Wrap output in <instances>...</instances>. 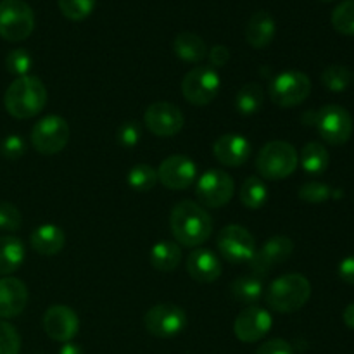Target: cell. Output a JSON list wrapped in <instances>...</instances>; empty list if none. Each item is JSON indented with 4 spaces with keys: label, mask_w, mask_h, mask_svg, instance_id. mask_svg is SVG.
Listing matches in <instances>:
<instances>
[{
    "label": "cell",
    "mask_w": 354,
    "mask_h": 354,
    "mask_svg": "<svg viewBox=\"0 0 354 354\" xmlns=\"http://www.w3.org/2000/svg\"><path fill=\"white\" fill-rule=\"evenodd\" d=\"M207 57H209L213 69L223 68V66H227V62L230 61V50H228L225 45H214V47L207 52Z\"/></svg>",
    "instance_id": "41"
},
{
    "label": "cell",
    "mask_w": 354,
    "mask_h": 354,
    "mask_svg": "<svg viewBox=\"0 0 354 354\" xmlns=\"http://www.w3.org/2000/svg\"><path fill=\"white\" fill-rule=\"evenodd\" d=\"M342 318H344V324L346 327H349L351 330H354V303L346 306L344 313H342Z\"/></svg>",
    "instance_id": "43"
},
{
    "label": "cell",
    "mask_w": 354,
    "mask_h": 354,
    "mask_svg": "<svg viewBox=\"0 0 354 354\" xmlns=\"http://www.w3.org/2000/svg\"><path fill=\"white\" fill-rule=\"evenodd\" d=\"M332 26L341 35L354 37V0H344L332 12Z\"/></svg>",
    "instance_id": "32"
},
{
    "label": "cell",
    "mask_w": 354,
    "mask_h": 354,
    "mask_svg": "<svg viewBox=\"0 0 354 354\" xmlns=\"http://www.w3.org/2000/svg\"><path fill=\"white\" fill-rule=\"evenodd\" d=\"M232 296L245 306H254L265 292V283L258 275H242L232 283Z\"/></svg>",
    "instance_id": "26"
},
{
    "label": "cell",
    "mask_w": 354,
    "mask_h": 354,
    "mask_svg": "<svg viewBox=\"0 0 354 354\" xmlns=\"http://www.w3.org/2000/svg\"><path fill=\"white\" fill-rule=\"evenodd\" d=\"M311 297V283L301 273H287L268 286L265 299L273 311L294 313L299 311Z\"/></svg>",
    "instance_id": "3"
},
{
    "label": "cell",
    "mask_w": 354,
    "mask_h": 354,
    "mask_svg": "<svg viewBox=\"0 0 354 354\" xmlns=\"http://www.w3.org/2000/svg\"><path fill=\"white\" fill-rule=\"evenodd\" d=\"M328 162H330L328 151L318 142H310L301 151V166L308 175H322L327 171Z\"/></svg>",
    "instance_id": "27"
},
{
    "label": "cell",
    "mask_w": 354,
    "mask_h": 354,
    "mask_svg": "<svg viewBox=\"0 0 354 354\" xmlns=\"http://www.w3.org/2000/svg\"><path fill=\"white\" fill-rule=\"evenodd\" d=\"M268 199V189L258 176H249L241 187V203L248 209H259Z\"/></svg>",
    "instance_id": "29"
},
{
    "label": "cell",
    "mask_w": 354,
    "mask_h": 354,
    "mask_svg": "<svg viewBox=\"0 0 354 354\" xmlns=\"http://www.w3.org/2000/svg\"><path fill=\"white\" fill-rule=\"evenodd\" d=\"M315 127L325 142L330 145H342L353 135V118L342 106L328 104L315 114Z\"/></svg>",
    "instance_id": "10"
},
{
    "label": "cell",
    "mask_w": 354,
    "mask_h": 354,
    "mask_svg": "<svg viewBox=\"0 0 354 354\" xmlns=\"http://www.w3.org/2000/svg\"><path fill=\"white\" fill-rule=\"evenodd\" d=\"M187 273L190 279L201 283H211L220 279L221 263L220 258L211 249L196 248L187 258Z\"/></svg>",
    "instance_id": "20"
},
{
    "label": "cell",
    "mask_w": 354,
    "mask_h": 354,
    "mask_svg": "<svg viewBox=\"0 0 354 354\" xmlns=\"http://www.w3.org/2000/svg\"><path fill=\"white\" fill-rule=\"evenodd\" d=\"M263 88L259 83H248L235 95V109L242 116H251L258 113L263 106Z\"/></svg>",
    "instance_id": "28"
},
{
    "label": "cell",
    "mask_w": 354,
    "mask_h": 354,
    "mask_svg": "<svg viewBox=\"0 0 354 354\" xmlns=\"http://www.w3.org/2000/svg\"><path fill=\"white\" fill-rule=\"evenodd\" d=\"M6 68L10 75H16L17 78L21 76H28V73L33 68V57L24 48H16L10 50L6 57Z\"/></svg>",
    "instance_id": "34"
},
{
    "label": "cell",
    "mask_w": 354,
    "mask_h": 354,
    "mask_svg": "<svg viewBox=\"0 0 354 354\" xmlns=\"http://www.w3.org/2000/svg\"><path fill=\"white\" fill-rule=\"evenodd\" d=\"M173 237L185 248H199L213 234V220L201 204L180 201L169 216Z\"/></svg>",
    "instance_id": "1"
},
{
    "label": "cell",
    "mask_w": 354,
    "mask_h": 354,
    "mask_svg": "<svg viewBox=\"0 0 354 354\" xmlns=\"http://www.w3.org/2000/svg\"><path fill=\"white\" fill-rule=\"evenodd\" d=\"M24 152H26V142L19 135H7L0 142V154L6 159H9V161H16Z\"/></svg>",
    "instance_id": "39"
},
{
    "label": "cell",
    "mask_w": 354,
    "mask_h": 354,
    "mask_svg": "<svg viewBox=\"0 0 354 354\" xmlns=\"http://www.w3.org/2000/svg\"><path fill=\"white\" fill-rule=\"evenodd\" d=\"M277 33L275 19L266 10H258L249 17L245 24V40L251 47L265 48L273 41Z\"/></svg>",
    "instance_id": "21"
},
{
    "label": "cell",
    "mask_w": 354,
    "mask_h": 354,
    "mask_svg": "<svg viewBox=\"0 0 354 354\" xmlns=\"http://www.w3.org/2000/svg\"><path fill=\"white\" fill-rule=\"evenodd\" d=\"M31 248L44 256H54L64 249L66 234L61 227L52 223H45L33 230L30 237Z\"/></svg>",
    "instance_id": "22"
},
{
    "label": "cell",
    "mask_w": 354,
    "mask_h": 354,
    "mask_svg": "<svg viewBox=\"0 0 354 354\" xmlns=\"http://www.w3.org/2000/svg\"><path fill=\"white\" fill-rule=\"evenodd\" d=\"M256 354H294L292 346L283 339H272L258 348Z\"/></svg>",
    "instance_id": "40"
},
{
    "label": "cell",
    "mask_w": 354,
    "mask_h": 354,
    "mask_svg": "<svg viewBox=\"0 0 354 354\" xmlns=\"http://www.w3.org/2000/svg\"><path fill=\"white\" fill-rule=\"evenodd\" d=\"M213 154L221 165L228 168H239L245 165L251 156V144L248 138L239 133L221 135L213 144Z\"/></svg>",
    "instance_id": "19"
},
{
    "label": "cell",
    "mask_w": 354,
    "mask_h": 354,
    "mask_svg": "<svg viewBox=\"0 0 354 354\" xmlns=\"http://www.w3.org/2000/svg\"><path fill=\"white\" fill-rule=\"evenodd\" d=\"M28 304V287L16 277L0 279V320L19 317Z\"/></svg>",
    "instance_id": "18"
},
{
    "label": "cell",
    "mask_w": 354,
    "mask_h": 354,
    "mask_svg": "<svg viewBox=\"0 0 354 354\" xmlns=\"http://www.w3.org/2000/svg\"><path fill=\"white\" fill-rule=\"evenodd\" d=\"M292 252L294 242L289 237H286V235H275V237L268 239L263 244V248L256 251L254 258L249 261L252 275H258L263 279V277L268 275L270 270L287 261L292 256Z\"/></svg>",
    "instance_id": "15"
},
{
    "label": "cell",
    "mask_w": 354,
    "mask_h": 354,
    "mask_svg": "<svg viewBox=\"0 0 354 354\" xmlns=\"http://www.w3.org/2000/svg\"><path fill=\"white\" fill-rule=\"evenodd\" d=\"M44 330L52 341L71 342L80 330L78 315L62 304L50 306L44 315Z\"/></svg>",
    "instance_id": "17"
},
{
    "label": "cell",
    "mask_w": 354,
    "mask_h": 354,
    "mask_svg": "<svg viewBox=\"0 0 354 354\" xmlns=\"http://www.w3.org/2000/svg\"><path fill=\"white\" fill-rule=\"evenodd\" d=\"M35 12L24 0H0V37L23 41L33 33Z\"/></svg>",
    "instance_id": "5"
},
{
    "label": "cell",
    "mask_w": 354,
    "mask_h": 354,
    "mask_svg": "<svg viewBox=\"0 0 354 354\" xmlns=\"http://www.w3.org/2000/svg\"><path fill=\"white\" fill-rule=\"evenodd\" d=\"M353 75L346 66H328L322 73V83L330 92H344L351 85Z\"/></svg>",
    "instance_id": "31"
},
{
    "label": "cell",
    "mask_w": 354,
    "mask_h": 354,
    "mask_svg": "<svg viewBox=\"0 0 354 354\" xmlns=\"http://www.w3.org/2000/svg\"><path fill=\"white\" fill-rule=\"evenodd\" d=\"M299 165V154L296 147L286 140L268 142L259 151L256 168L266 180H283L292 175Z\"/></svg>",
    "instance_id": "4"
},
{
    "label": "cell",
    "mask_w": 354,
    "mask_h": 354,
    "mask_svg": "<svg viewBox=\"0 0 354 354\" xmlns=\"http://www.w3.org/2000/svg\"><path fill=\"white\" fill-rule=\"evenodd\" d=\"M23 223L19 209L10 203H0V230L16 232Z\"/></svg>",
    "instance_id": "37"
},
{
    "label": "cell",
    "mask_w": 354,
    "mask_h": 354,
    "mask_svg": "<svg viewBox=\"0 0 354 354\" xmlns=\"http://www.w3.org/2000/svg\"><path fill=\"white\" fill-rule=\"evenodd\" d=\"M69 142V124L64 118L50 114L38 121L31 130V144L44 156H54L64 151Z\"/></svg>",
    "instance_id": "7"
},
{
    "label": "cell",
    "mask_w": 354,
    "mask_h": 354,
    "mask_svg": "<svg viewBox=\"0 0 354 354\" xmlns=\"http://www.w3.org/2000/svg\"><path fill=\"white\" fill-rule=\"evenodd\" d=\"M59 354H83V349L75 342H64L62 348L59 349Z\"/></svg>",
    "instance_id": "44"
},
{
    "label": "cell",
    "mask_w": 354,
    "mask_h": 354,
    "mask_svg": "<svg viewBox=\"0 0 354 354\" xmlns=\"http://www.w3.org/2000/svg\"><path fill=\"white\" fill-rule=\"evenodd\" d=\"M273 325V318L268 310L261 306H245L239 313V317L234 322L235 337L241 342H258L265 337Z\"/></svg>",
    "instance_id": "14"
},
{
    "label": "cell",
    "mask_w": 354,
    "mask_h": 354,
    "mask_svg": "<svg viewBox=\"0 0 354 354\" xmlns=\"http://www.w3.org/2000/svg\"><path fill=\"white\" fill-rule=\"evenodd\" d=\"M47 104V88L37 76H21L16 78L6 90L3 106L12 118L30 120L41 113Z\"/></svg>",
    "instance_id": "2"
},
{
    "label": "cell",
    "mask_w": 354,
    "mask_h": 354,
    "mask_svg": "<svg viewBox=\"0 0 354 354\" xmlns=\"http://www.w3.org/2000/svg\"><path fill=\"white\" fill-rule=\"evenodd\" d=\"M149 261L158 272H173L182 261V249L175 242H158L149 252Z\"/></svg>",
    "instance_id": "25"
},
{
    "label": "cell",
    "mask_w": 354,
    "mask_h": 354,
    "mask_svg": "<svg viewBox=\"0 0 354 354\" xmlns=\"http://www.w3.org/2000/svg\"><path fill=\"white\" fill-rule=\"evenodd\" d=\"M337 273L342 282L354 286V256H348V258H344L339 263Z\"/></svg>",
    "instance_id": "42"
},
{
    "label": "cell",
    "mask_w": 354,
    "mask_h": 354,
    "mask_svg": "<svg viewBox=\"0 0 354 354\" xmlns=\"http://www.w3.org/2000/svg\"><path fill=\"white\" fill-rule=\"evenodd\" d=\"M332 197V189L324 182H308L299 189V199L310 204H322Z\"/></svg>",
    "instance_id": "35"
},
{
    "label": "cell",
    "mask_w": 354,
    "mask_h": 354,
    "mask_svg": "<svg viewBox=\"0 0 354 354\" xmlns=\"http://www.w3.org/2000/svg\"><path fill=\"white\" fill-rule=\"evenodd\" d=\"M173 50L185 62H201L207 55L206 41L192 31H182L176 35Z\"/></svg>",
    "instance_id": "24"
},
{
    "label": "cell",
    "mask_w": 354,
    "mask_h": 354,
    "mask_svg": "<svg viewBox=\"0 0 354 354\" xmlns=\"http://www.w3.org/2000/svg\"><path fill=\"white\" fill-rule=\"evenodd\" d=\"M324 2H330V0H324Z\"/></svg>",
    "instance_id": "45"
},
{
    "label": "cell",
    "mask_w": 354,
    "mask_h": 354,
    "mask_svg": "<svg viewBox=\"0 0 354 354\" xmlns=\"http://www.w3.org/2000/svg\"><path fill=\"white\" fill-rule=\"evenodd\" d=\"M197 199L206 207H223L234 197V180L223 169H207L196 185Z\"/></svg>",
    "instance_id": "12"
},
{
    "label": "cell",
    "mask_w": 354,
    "mask_h": 354,
    "mask_svg": "<svg viewBox=\"0 0 354 354\" xmlns=\"http://www.w3.org/2000/svg\"><path fill=\"white\" fill-rule=\"evenodd\" d=\"M118 144L123 145L124 149H131L140 142L142 137V130H140V124L137 121H127V123L121 124L118 128Z\"/></svg>",
    "instance_id": "38"
},
{
    "label": "cell",
    "mask_w": 354,
    "mask_h": 354,
    "mask_svg": "<svg viewBox=\"0 0 354 354\" xmlns=\"http://www.w3.org/2000/svg\"><path fill=\"white\" fill-rule=\"evenodd\" d=\"M158 183V171L149 165H137L128 173V185L137 192H149Z\"/></svg>",
    "instance_id": "30"
},
{
    "label": "cell",
    "mask_w": 354,
    "mask_h": 354,
    "mask_svg": "<svg viewBox=\"0 0 354 354\" xmlns=\"http://www.w3.org/2000/svg\"><path fill=\"white\" fill-rule=\"evenodd\" d=\"M268 93L275 106L283 109L296 107L311 93V80L306 73L283 71L272 80Z\"/></svg>",
    "instance_id": "6"
},
{
    "label": "cell",
    "mask_w": 354,
    "mask_h": 354,
    "mask_svg": "<svg viewBox=\"0 0 354 354\" xmlns=\"http://www.w3.org/2000/svg\"><path fill=\"white\" fill-rule=\"evenodd\" d=\"M144 123L156 137H175L185 124V116L178 106L171 102H154L145 109Z\"/></svg>",
    "instance_id": "13"
},
{
    "label": "cell",
    "mask_w": 354,
    "mask_h": 354,
    "mask_svg": "<svg viewBox=\"0 0 354 354\" xmlns=\"http://www.w3.org/2000/svg\"><path fill=\"white\" fill-rule=\"evenodd\" d=\"M21 337L16 327L0 320V354H19Z\"/></svg>",
    "instance_id": "36"
},
{
    "label": "cell",
    "mask_w": 354,
    "mask_h": 354,
    "mask_svg": "<svg viewBox=\"0 0 354 354\" xmlns=\"http://www.w3.org/2000/svg\"><path fill=\"white\" fill-rule=\"evenodd\" d=\"M220 75L211 66H197L190 69L182 82V93L192 106H206L216 99L220 92Z\"/></svg>",
    "instance_id": "9"
},
{
    "label": "cell",
    "mask_w": 354,
    "mask_h": 354,
    "mask_svg": "<svg viewBox=\"0 0 354 354\" xmlns=\"http://www.w3.org/2000/svg\"><path fill=\"white\" fill-rule=\"evenodd\" d=\"M156 171H158V182H161L169 190L189 189L197 178L196 162L182 154L166 158Z\"/></svg>",
    "instance_id": "16"
},
{
    "label": "cell",
    "mask_w": 354,
    "mask_h": 354,
    "mask_svg": "<svg viewBox=\"0 0 354 354\" xmlns=\"http://www.w3.org/2000/svg\"><path fill=\"white\" fill-rule=\"evenodd\" d=\"M26 258L24 244L14 235L0 237V275H10L23 265Z\"/></svg>",
    "instance_id": "23"
},
{
    "label": "cell",
    "mask_w": 354,
    "mask_h": 354,
    "mask_svg": "<svg viewBox=\"0 0 354 354\" xmlns=\"http://www.w3.org/2000/svg\"><path fill=\"white\" fill-rule=\"evenodd\" d=\"M59 9L69 21H83L95 9V0H59Z\"/></svg>",
    "instance_id": "33"
},
{
    "label": "cell",
    "mask_w": 354,
    "mask_h": 354,
    "mask_svg": "<svg viewBox=\"0 0 354 354\" xmlns=\"http://www.w3.org/2000/svg\"><path fill=\"white\" fill-rule=\"evenodd\" d=\"M216 248L221 258L234 265L249 263L256 254L254 237L241 225H228L221 228L216 239Z\"/></svg>",
    "instance_id": "8"
},
{
    "label": "cell",
    "mask_w": 354,
    "mask_h": 354,
    "mask_svg": "<svg viewBox=\"0 0 354 354\" xmlns=\"http://www.w3.org/2000/svg\"><path fill=\"white\" fill-rule=\"evenodd\" d=\"M144 325L149 334L154 337H175L187 327V313L176 304H156L145 313Z\"/></svg>",
    "instance_id": "11"
}]
</instances>
